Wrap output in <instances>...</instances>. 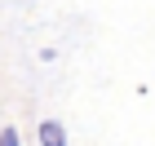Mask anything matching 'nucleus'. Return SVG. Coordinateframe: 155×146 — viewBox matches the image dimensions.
I'll use <instances>...</instances> for the list:
<instances>
[{"mask_svg":"<svg viewBox=\"0 0 155 146\" xmlns=\"http://www.w3.org/2000/svg\"><path fill=\"white\" fill-rule=\"evenodd\" d=\"M0 146H22V137H18V128H0Z\"/></svg>","mask_w":155,"mask_h":146,"instance_id":"nucleus-2","label":"nucleus"},{"mask_svg":"<svg viewBox=\"0 0 155 146\" xmlns=\"http://www.w3.org/2000/svg\"><path fill=\"white\" fill-rule=\"evenodd\" d=\"M40 146H67V128L58 120H40Z\"/></svg>","mask_w":155,"mask_h":146,"instance_id":"nucleus-1","label":"nucleus"}]
</instances>
